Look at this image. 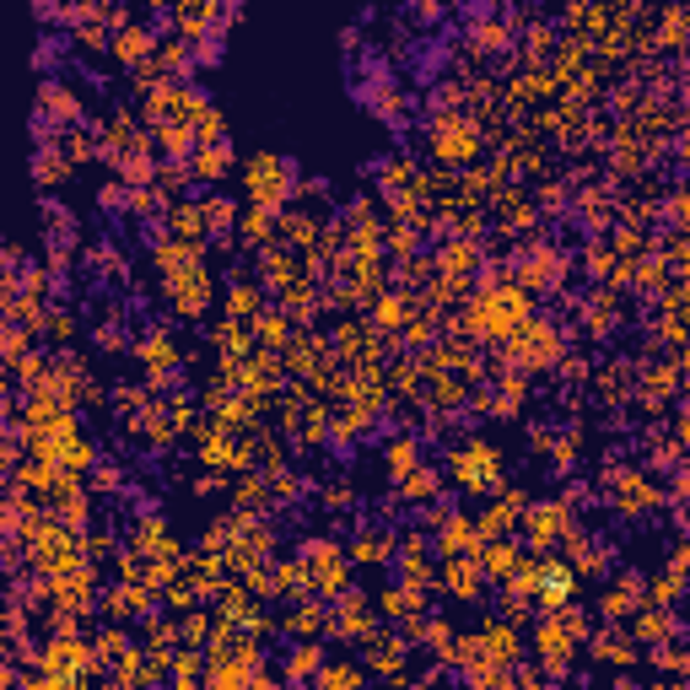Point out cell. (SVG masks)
<instances>
[{"label": "cell", "instance_id": "cell-22", "mask_svg": "<svg viewBox=\"0 0 690 690\" xmlns=\"http://www.w3.org/2000/svg\"><path fill=\"white\" fill-rule=\"evenodd\" d=\"M389 469H394V480L415 469V443H410V437H394V443H389Z\"/></svg>", "mask_w": 690, "mask_h": 690}, {"label": "cell", "instance_id": "cell-4", "mask_svg": "<svg viewBox=\"0 0 690 690\" xmlns=\"http://www.w3.org/2000/svg\"><path fill=\"white\" fill-rule=\"evenodd\" d=\"M567 523H572V513H567L561 502H545V507H528L523 534H528V545H534V550H545V545H556V539L567 534Z\"/></svg>", "mask_w": 690, "mask_h": 690}, {"label": "cell", "instance_id": "cell-26", "mask_svg": "<svg viewBox=\"0 0 690 690\" xmlns=\"http://www.w3.org/2000/svg\"><path fill=\"white\" fill-rule=\"evenodd\" d=\"M216 5H237V0H216Z\"/></svg>", "mask_w": 690, "mask_h": 690}, {"label": "cell", "instance_id": "cell-15", "mask_svg": "<svg viewBox=\"0 0 690 690\" xmlns=\"http://www.w3.org/2000/svg\"><path fill=\"white\" fill-rule=\"evenodd\" d=\"M518 356H523L528 367H539V361H550V356H556V335H550L545 324H534V329L523 335V350H518Z\"/></svg>", "mask_w": 690, "mask_h": 690}, {"label": "cell", "instance_id": "cell-6", "mask_svg": "<svg viewBox=\"0 0 690 690\" xmlns=\"http://www.w3.org/2000/svg\"><path fill=\"white\" fill-rule=\"evenodd\" d=\"M518 545L507 539V534H497V539H480V567H486V577H497V582H513L518 572Z\"/></svg>", "mask_w": 690, "mask_h": 690}, {"label": "cell", "instance_id": "cell-21", "mask_svg": "<svg viewBox=\"0 0 690 690\" xmlns=\"http://www.w3.org/2000/svg\"><path fill=\"white\" fill-rule=\"evenodd\" d=\"M367 680V669H356V664H324L319 669V685H361Z\"/></svg>", "mask_w": 690, "mask_h": 690}, {"label": "cell", "instance_id": "cell-24", "mask_svg": "<svg viewBox=\"0 0 690 690\" xmlns=\"http://www.w3.org/2000/svg\"><path fill=\"white\" fill-rule=\"evenodd\" d=\"M33 178H38V183H59V178H65V162L38 152V157H33Z\"/></svg>", "mask_w": 690, "mask_h": 690}, {"label": "cell", "instance_id": "cell-12", "mask_svg": "<svg viewBox=\"0 0 690 690\" xmlns=\"http://www.w3.org/2000/svg\"><path fill=\"white\" fill-rule=\"evenodd\" d=\"M593 658H599V664H621V669H626V664H636V647L621 632H599V636H593Z\"/></svg>", "mask_w": 690, "mask_h": 690}, {"label": "cell", "instance_id": "cell-17", "mask_svg": "<svg viewBox=\"0 0 690 690\" xmlns=\"http://www.w3.org/2000/svg\"><path fill=\"white\" fill-rule=\"evenodd\" d=\"M350 556L356 561H394V534H361L350 545Z\"/></svg>", "mask_w": 690, "mask_h": 690}, {"label": "cell", "instance_id": "cell-7", "mask_svg": "<svg viewBox=\"0 0 690 690\" xmlns=\"http://www.w3.org/2000/svg\"><path fill=\"white\" fill-rule=\"evenodd\" d=\"M329 626H335L345 642H367V636H372V610H367L356 593H345V610H335V615H329Z\"/></svg>", "mask_w": 690, "mask_h": 690}, {"label": "cell", "instance_id": "cell-3", "mask_svg": "<svg viewBox=\"0 0 690 690\" xmlns=\"http://www.w3.org/2000/svg\"><path fill=\"white\" fill-rule=\"evenodd\" d=\"M480 582H486V567H480V550H464V556H443V588L459 599V604H475L480 599Z\"/></svg>", "mask_w": 690, "mask_h": 690}, {"label": "cell", "instance_id": "cell-11", "mask_svg": "<svg viewBox=\"0 0 690 690\" xmlns=\"http://www.w3.org/2000/svg\"><path fill=\"white\" fill-rule=\"evenodd\" d=\"M227 168H232V146L227 141H211V146L194 152V178H227Z\"/></svg>", "mask_w": 690, "mask_h": 690}, {"label": "cell", "instance_id": "cell-25", "mask_svg": "<svg viewBox=\"0 0 690 690\" xmlns=\"http://www.w3.org/2000/svg\"><path fill=\"white\" fill-rule=\"evenodd\" d=\"M254 302H259V291H254V287H237V291H232V302H227L232 319H248V313H254Z\"/></svg>", "mask_w": 690, "mask_h": 690}, {"label": "cell", "instance_id": "cell-13", "mask_svg": "<svg viewBox=\"0 0 690 690\" xmlns=\"http://www.w3.org/2000/svg\"><path fill=\"white\" fill-rule=\"evenodd\" d=\"M669 632H674V621L664 615V604H658V610H647V615H636V642H647V647H664V642H669Z\"/></svg>", "mask_w": 690, "mask_h": 690}, {"label": "cell", "instance_id": "cell-2", "mask_svg": "<svg viewBox=\"0 0 690 690\" xmlns=\"http://www.w3.org/2000/svg\"><path fill=\"white\" fill-rule=\"evenodd\" d=\"M243 178H248V194H254V205H265V211H281V200H287V189H291V168L281 162V157H254V162L243 168Z\"/></svg>", "mask_w": 690, "mask_h": 690}, {"label": "cell", "instance_id": "cell-8", "mask_svg": "<svg viewBox=\"0 0 690 690\" xmlns=\"http://www.w3.org/2000/svg\"><path fill=\"white\" fill-rule=\"evenodd\" d=\"M378 610H383V615H394V621H410V615H421V610H426V588L400 582V588H389V593L378 599Z\"/></svg>", "mask_w": 690, "mask_h": 690}, {"label": "cell", "instance_id": "cell-5", "mask_svg": "<svg viewBox=\"0 0 690 690\" xmlns=\"http://www.w3.org/2000/svg\"><path fill=\"white\" fill-rule=\"evenodd\" d=\"M572 582H577V572L567 567V561H539V604L545 610H561L567 599H572Z\"/></svg>", "mask_w": 690, "mask_h": 690}, {"label": "cell", "instance_id": "cell-19", "mask_svg": "<svg viewBox=\"0 0 690 690\" xmlns=\"http://www.w3.org/2000/svg\"><path fill=\"white\" fill-rule=\"evenodd\" d=\"M146 44H152V33H146V27H119V33H114V55L124 59V65L146 55Z\"/></svg>", "mask_w": 690, "mask_h": 690}, {"label": "cell", "instance_id": "cell-10", "mask_svg": "<svg viewBox=\"0 0 690 690\" xmlns=\"http://www.w3.org/2000/svg\"><path fill=\"white\" fill-rule=\"evenodd\" d=\"M480 642H486V658H497V664H518V653H523V647H518V632L507 626V621L486 626V636H480Z\"/></svg>", "mask_w": 690, "mask_h": 690}, {"label": "cell", "instance_id": "cell-14", "mask_svg": "<svg viewBox=\"0 0 690 690\" xmlns=\"http://www.w3.org/2000/svg\"><path fill=\"white\" fill-rule=\"evenodd\" d=\"M141 361L152 367V383H162V378H168V367H178V356H172V345L162 340V335H152V340L141 345Z\"/></svg>", "mask_w": 690, "mask_h": 690}, {"label": "cell", "instance_id": "cell-1", "mask_svg": "<svg viewBox=\"0 0 690 690\" xmlns=\"http://www.w3.org/2000/svg\"><path fill=\"white\" fill-rule=\"evenodd\" d=\"M454 480L464 491H497L502 486V448L491 437H475V443H459L454 448Z\"/></svg>", "mask_w": 690, "mask_h": 690}, {"label": "cell", "instance_id": "cell-23", "mask_svg": "<svg viewBox=\"0 0 690 690\" xmlns=\"http://www.w3.org/2000/svg\"><path fill=\"white\" fill-rule=\"evenodd\" d=\"M205 227H211V232H227L232 227V200H222V194H216V200H205Z\"/></svg>", "mask_w": 690, "mask_h": 690}, {"label": "cell", "instance_id": "cell-20", "mask_svg": "<svg viewBox=\"0 0 690 690\" xmlns=\"http://www.w3.org/2000/svg\"><path fill=\"white\" fill-rule=\"evenodd\" d=\"M400 491H404V497H410V502H426V497H437V475L415 464L410 475H400Z\"/></svg>", "mask_w": 690, "mask_h": 690}, {"label": "cell", "instance_id": "cell-18", "mask_svg": "<svg viewBox=\"0 0 690 690\" xmlns=\"http://www.w3.org/2000/svg\"><path fill=\"white\" fill-rule=\"evenodd\" d=\"M146 599H152L146 588H114V593H109V615H114V621L141 615V610H146Z\"/></svg>", "mask_w": 690, "mask_h": 690}, {"label": "cell", "instance_id": "cell-27", "mask_svg": "<svg viewBox=\"0 0 690 690\" xmlns=\"http://www.w3.org/2000/svg\"><path fill=\"white\" fill-rule=\"evenodd\" d=\"M685 674H690V658H685Z\"/></svg>", "mask_w": 690, "mask_h": 690}, {"label": "cell", "instance_id": "cell-16", "mask_svg": "<svg viewBox=\"0 0 690 690\" xmlns=\"http://www.w3.org/2000/svg\"><path fill=\"white\" fill-rule=\"evenodd\" d=\"M324 626H329L324 604H302V610H291V615H287V632L291 636H319Z\"/></svg>", "mask_w": 690, "mask_h": 690}, {"label": "cell", "instance_id": "cell-9", "mask_svg": "<svg viewBox=\"0 0 690 690\" xmlns=\"http://www.w3.org/2000/svg\"><path fill=\"white\" fill-rule=\"evenodd\" d=\"M319 669H324V647L319 642H302V647H291L287 653V680H319Z\"/></svg>", "mask_w": 690, "mask_h": 690}]
</instances>
